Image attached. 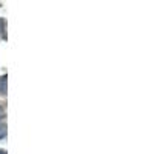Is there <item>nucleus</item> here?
I'll use <instances>...</instances> for the list:
<instances>
[{
    "mask_svg": "<svg viewBox=\"0 0 154 154\" xmlns=\"http://www.w3.org/2000/svg\"><path fill=\"white\" fill-rule=\"evenodd\" d=\"M6 136V126L3 123H0V139H3Z\"/></svg>",
    "mask_w": 154,
    "mask_h": 154,
    "instance_id": "nucleus-1",
    "label": "nucleus"
},
{
    "mask_svg": "<svg viewBox=\"0 0 154 154\" xmlns=\"http://www.w3.org/2000/svg\"><path fill=\"white\" fill-rule=\"evenodd\" d=\"M2 117H3V108L0 106V119H2Z\"/></svg>",
    "mask_w": 154,
    "mask_h": 154,
    "instance_id": "nucleus-2",
    "label": "nucleus"
},
{
    "mask_svg": "<svg viewBox=\"0 0 154 154\" xmlns=\"http://www.w3.org/2000/svg\"><path fill=\"white\" fill-rule=\"evenodd\" d=\"M0 154H6V152H5L3 149H0Z\"/></svg>",
    "mask_w": 154,
    "mask_h": 154,
    "instance_id": "nucleus-3",
    "label": "nucleus"
}]
</instances>
